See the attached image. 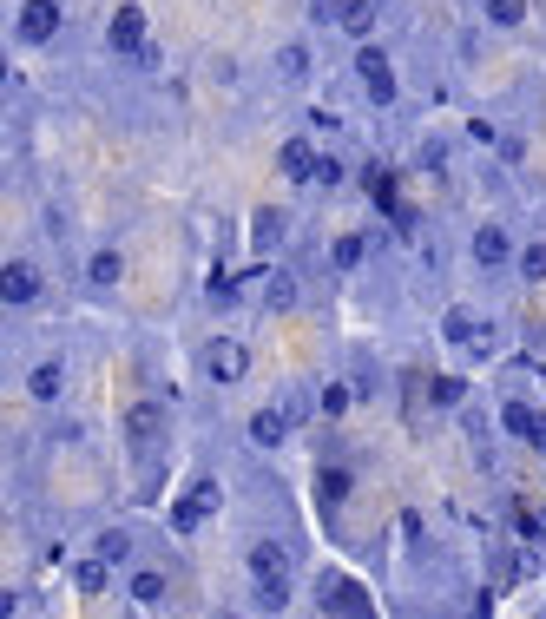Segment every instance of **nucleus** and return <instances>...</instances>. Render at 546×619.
<instances>
[{
    "label": "nucleus",
    "mask_w": 546,
    "mask_h": 619,
    "mask_svg": "<svg viewBox=\"0 0 546 619\" xmlns=\"http://www.w3.org/2000/svg\"><path fill=\"white\" fill-rule=\"evenodd\" d=\"M198 369H204V382H224V389H231V382L250 376V350L237 343V336H211L204 356H198Z\"/></svg>",
    "instance_id": "obj_1"
},
{
    "label": "nucleus",
    "mask_w": 546,
    "mask_h": 619,
    "mask_svg": "<svg viewBox=\"0 0 546 619\" xmlns=\"http://www.w3.org/2000/svg\"><path fill=\"white\" fill-rule=\"evenodd\" d=\"M356 80H362V93H369L375 106H395V66H389V53L375 47V40L356 47Z\"/></svg>",
    "instance_id": "obj_2"
},
{
    "label": "nucleus",
    "mask_w": 546,
    "mask_h": 619,
    "mask_svg": "<svg viewBox=\"0 0 546 619\" xmlns=\"http://www.w3.org/2000/svg\"><path fill=\"white\" fill-rule=\"evenodd\" d=\"M60 0H27V7H20V20H14V40L20 47H47L53 33H60Z\"/></svg>",
    "instance_id": "obj_3"
},
{
    "label": "nucleus",
    "mask_w": 546,
    "mask_h": 619,
    "mask_svg": "<svg viewBox=\"0 0 546 619\" xmlns=\"http://www.w3.org/2000/svg\"><path fill=\"white\" fill-rule=\"evenodd\" d=\"M468 251H474V264H481V270H514V251H520V244L507 238V224H481Z\"/></svg>",
    "instance_id": "obj_4"
},
{
    "label": "nucleus",
    "mask_w": 546,
    "mask_h": 619,
    "mask_svg": "<svg viewBox=\"0 0 546 619\" xmlns=\"http://www.w3.org/2000/svg\"><path fill=\"white\" fill-rule=\"evenodd\" d=\"M211 508H218V488H211V481H191L185 501H172V527H178V534H198Z\"/></svg>",
    "instance_id": "obj_5"
},
{
    "label": "nucleus",
    "mask_w": 546,
    "mask_h": 619,
    "mask_svg": "<svg viewBox=\"0 0 546 619\" xmlns=\"http://www.w3.org/2000/svg\"><path fill=\"white\" fill-rule=\"evenodd\" d=\"M106 47L119 53V60H125V53H139V47H145V7H119V14L106 20Z\"/></svg>",
    "instance_id": "obj_6"
},
{
    "label": "nucleus",
    "mask_w": 546,
    "mask_h": 619,
    "mask_svg": "<svg viewBox=\"0 0 546 619\" xmlns=\"http://www.w3.org/2000/svg\"><path fill=\"white\" fill-rule=\"evenodd\" d=\"M0 297H7V310L33 303V297H40V270H33L27 257H7V270H0Z\"/></svg>",
    "instance_id": "obj_7"
},
{
    "label": "nucleus",
    "mask_w": 546,
    "mask_h": 619,
    "mask_svg": "<svg viewBox=\"0 0 546 619\" xmlns=\"http://www.w3.org/2000/svg\"><path fill=\"white\" fill-rule=\"evenodd\" d=\"M119 429H125V442H132V448H152L158 435H165V409H158V402H132Z\"/></svg>",
    "instance_id": "obj_8"
},
{
    "label": "nucleus",
    "mask_w": 546,
    "mask_h": 619,
    "mask_svg": "<svg viewBox=\"0 0 546 619\" xmlns=\"http://www.w3.org/2000/svg\"><path fill=\"white\" fill-rule=\"evenodd\" d=\"M316 159H323V152H316L310 139H283V145H277V165H283V178H290V185H310V178H316Z\"/></svg>",
    "instance_id": "obj_9"
},
{
    "label": "nucleus",
    "mask_w": 546,
    "mask_h": 619,
    "mask_svg": "<svg viewBox=\"0 0 546 619\" xmlns=\"http://www.w3.org/2000/svg\"><path fill=\"white\" fill-rule=\"evenodd\" d=\"M316 606H323V613H369V593H362L356 580H323V587H316Z\"/></svg>",
    "instance_id": "obj_10"
},
{
    "label": "nucleus",
    "mask_w": 546,
    "mask_h": 619,
    "mask_svg": "<svg viewBox=\"0 0 546 619\" xmlns=\"http://www.w3.org/2000/svg\"><path fill=\"white\" fill-rule=\"evenodd\" d=\"M310 73H316V53L303 47V40H283V47H277V80L283 86H303Z\"/></svg>",
    "instance_id": "obj_11"
},
{
    "label": "nucleus",
    "mask_w": 546,
    "mask_h": 619,
    "mask_svg": "<svg viewBox=\"0 0 546 619\" xmlns=\"http://www.w3.org/2000/svg\"><path fill=\"white\" fill-rule=\"evenodd\" d=\"M60 389H66V363H33L27 369V396L33 402H60Z\"/></svg>",
    "instance_id": "obj_12"
},
{
    "label": "nucleus",
    "mask_w": 546,
    "mask_h": 619,
    "mask_svg": "<svg viewBox=\"0 0 546 619\" xmlns=\"http://www.w3.org/2000/svg\"><path fill=\"white\" fill-rule=\"evenodd\" d=\"M283 435H290V415H283V409H257V415H250V442H257V448H283Z\"/></svg>",
    "instance_id": "obj_13"
},
{
    "label": "nucleus",
    "mask_w": 546,
    "mask_h": 619,
    "mask_svg": "<svg viewBox=\"0 0 546 619\" xmlns=\"http://www.w3.org/2000/svg\"><path fill=\"white\" fill-rule=\"evenodd\" d=\"M125 593H132V606H165L172 587H165V573H158V567H139L132 580H125Z\"/></svg>",
    "instance_id": "obj_14"
},
{
    "label": "nucleus",
    "mask_w": 546,
    "mask_h": 619,
    "mask_svg": "<svg viewBox=\"0 0 546 619\" xmlns=\"http://www.w3.org/2000/svg\"><path fill=\"white\" fill-rule=\"evenodd\" d=\"M375 20H382L375 0H349V7H343V33L356 40V47H362V40H375Z\"/></svg>",
    "instance_id": "obj_15"
},
{
    "label": "nucleus",
    "mask_w": 546,
    "mask_h": 619,
    "mask_svg": "<svg viewBox=\"0 0 546 619\" xmlns=\"http://www.w3.org/2000/svg\"><path fill=\"white\" fill-rule=\"evenodd\" d=\"M257 303H264V310H297V277H290V270H270Z\"/></svg>",
    "instance_id": "obj_16"
},
{
    "label": "nucleus",
    "mask_w": 546,
    "mask_h": 619,
    "mask_svg": "<svg viewBox=\"0 0 546 619\" xmlns=\"http://www.w3.org/2000/svg\"><path fill=\"white\" fill-rule=\"evenodd\" d=\"M73 587H79V593H106V587H112V560H106V554L73 560Z\"/></svg>",
    "instance_id": "obj_17"
},
{
    "label": "nucleus",
    "mask_w": 546,
    "mask_h": 619,
    "mask_svg": "<svg viewBox=\"0 0 546 619\" xmlns=\"http://www.w3.org/2000/svg\"><path fill=\"white\" fill-rule=\"evenodd\" d=\"M283 231H290V218H283V211H257V231H250L257 257H264V251H277V244H283Z\"/></svg>",
    "instance_id": "obj_18"
},
{
    "label": "nucleus",
    "mask_w": 546,
    "mask_h": 619,
    "mask_svg": "<svg viewBox=\"0 0 546 619\" xmlns=\"http://www.w3.org/2000/svg\"><path fill=\"white\" fill-rule=\"evenodd\" d=\"M257 606H264V613H283V606H290V573H257Z\"/></svg>",
    "instance_id": "obj_19"
},
{
    "label": "nucleus",
    "mask_w": 546,
    "mask_h": 619,
    "mask_svg": "<svg viewBox=\"0 0 546 619\" xmlns=\"http://www.w3.org/2000/svg\"><path fill=\"white\" fill-rule=\"evenodd\" d=\"M119 277H125V257H119V251H93V264H86V284L112 290Z\"/></svg>",
    "instance_id": "obj_20"
},
{
    "label": "nucleus",
    "mask_w": 546,
    "mask_h": 619,
    "mask_svg": "<svg viewBox=\"0 0 546 619\" xmlns=\"http://www.w3.org/2000/svg\"><path fill=\"white\" fill-rule=\"evenodd\" d=\"M514 277H520V284H546V244H520V251H514Z\"/></svg>",
    "instance_id": "obj_21"
},
{
    "label": "nucleus",
    "mask_w": 546,
    "mask_h": 619,
    "mask_svg": "<svg viewBox=\"0 0 546 619\" xmlns=\"http://www.w3.org/2000/svg\"><path fill=\"white\" fill-rule=\"evenodd\" d=\"M316 501H323V508H343L349 501V468H323V475H316Z\"/></svg>",
    "instance_id": "obj_22"
},
{
    "label": "nucleus",
    "mask_w": 546,
    "mask_h": 619,
    "mask_svg": "<svg viewBox=\"0 0 546 619\" xmlns=\"http://www.w3.org/2000/svg\"><path fill=\"white\" fill-rule=\"evenodd\" d=\"M250 573H290V554H283L277 540H257L250 547Z\"/></svg>",
    "instance_id": "obj_23"
},
{
    "label": "nucleus",
    "mask_w": 546,
    "mask_h": 619,
    "mask_svg": "<svg viewBox=\"0 0 546 619\" xmlns=\"http://www.w3.org/2000/svg\"><path fill=\"white\" fill-rule=\"evenodd\" d=\"M481 14H487V27H520L527 20V0H481Z\"/></svg>",
    "instance_id": "obj_24"
},
{
    "label": "nucleus",
    "mask_w": 546,
    "mask_h": 619,
    "mask_svg": "<svg viewBox=\"0 0 546 619\" xmlns=\"http://www.w3.org/2000/svg\"><path fill=\"white\" fill-rule=\"evenodd\" d=\"M362 257H369V244H362L356 231H349V238H336V244H329V264H336V270H362Z\"/></svg>",
    "instance_id": "obj_25"
},
{
    "label": "nucleus",
    "mask_w": 546,
    "mask_h": 619,
    "mask_svg": "<svg viewBox=\"0 0 546 619\" xmlns=\"http://www.w3.org/2000/svg\"><path fill=\"white\" fill-rule=\"evenodd\" d=\"M474 330H481V323H474L468 310H448V317H441V336H448V343H461V350H474Z\"/></svg>",
    "instance_id": "obj_26"
},
{
    "label": "nucleus",
    "mask_w": 546,
    "mask_h": 619,
    "mask_svg": "<svg viewBox=\"0 0 546 619\" xmlns=\"http://www.w3.org/2000/svg\"><path fill=\"white\" fill-rule=\"evenodd\" d=\"M93 554H106V560H112V567H119V560H125V554H132V534H119V527H106V534H99V540H93Z\"/></svg>",
    "instance_id": "obj_27"
},
{
    "label": "nucleus",
    "mask_w": 546,
    "mask_h": 619,
    "mask_svg": "<svg viewBox=\"0 0 546 619\" xmlns=\"http://www.w3.org/2000/svg\"><path fill=\"white\" fill-rule=\"evenodd\" d=\"M533 415H540V409H527V402H507V409H500V422H507V429L527 442V435H533Z\"/></svg>",
    "instance_id": "obj_28"
},
{
    "label": "nucleus",
    "mask_w": 546,
    "mask_h": 619,
    "mask_svg": "<svg viewBox=\"0 0 546 619\" xmlns=\"http://www.w3.org/2000/svg\"><path fill=\"white\" fill-rule=\"evenodd\" d=\"M204 297L218 303V310H231V303L244 297V290H237V277H224V270H218V277H211V290H204Z\"/></svg>",
    "instance_id": "obj_29"
},
{
    "label": "nucleus",
    "mask_w": 546,
    "mask_h": 619,
    "mask_svg": "<svg viewBox=\"0 0 546 619\" xmlns=\"http://www.w3.org/2000/svg\"><path fill=\"white\" fill-rule=\"evenodd\" d=\"M428 402L454 409V402H461V376H435V382H428Z\"/></svg>",
    "instance_id": "obj_30"
},
{
    "label": "nucleus",
    "mask_w": 546,
    "mask_h": 619,
    "mask_svg": "<svg viewBox=\"0 0 546 619\" xmlns=\"http://www.w3.org/2000/svg\"><path fill=\"white\" fill-rule=\"evenodd\" d=\"M343 7L349 0H310V20L316 27H343Z\"/></svg>",
    "instance_id": "obj_31"
},
{
    "label": "nucleus",
    "mask_w": 546,
    "mask_h": 619,
    "mask_svg": "<svg viewBox=\"0 0 546 619\" xmlns=\"http://www.w3.org/2000/svg\"><path fill=\"white\" fill-rule=\"evenodd\" d=\"M316 409H323V415H343V409H349V389H343V382H323V396H316Z\"/></svg>",
    "instance_id": "obj_32"
},
{
    "label": "nucleus",
    "mask_w": 546,
    "mask_h": 619,
    "mask_svg": "<svg viewBox=\"0 0 546 619\" xmlns=\"http://www.w3.org/2000/svg\"><path fill=\"white\" fill-rule=\"evenodd\" d=\"M343 172H349V165H343V159H329V152L316 159V185H343Z\"/></svg>",
    "instance_id": "obj_33"
},
{
    "label": "nucleus",
    "mask_w": 546,
    "mask_h": 619,
    "mask_svg": "<svg viewBox=\"0 0 546 619\" xmlns=\"http://www.w3.org/2000/svg\"><path fill=\"white\" fill-rule=\"evenodd\" d=\"M132 60H139V66H145V73H158V66H165V47H152V40H145V47H139V53H132Z\"/></svg>",
    "instance_id": "obj_34"
},
{
    "label": "nucleus",
    "mask_w": 546,
    "mask_h": 619,
    "mask_svg": "<svg viewBox=\"0 0 546 619\" xmlns=\"http://www.w3.org/2000/svg\"><path fill=\"white\" fill-rule=\"evenodd\" d=\"M527 448H540V455H546V409L533 415V435H527Z\"/></svg>",
    "instance_id": "obj_35"
}]
</instances>
